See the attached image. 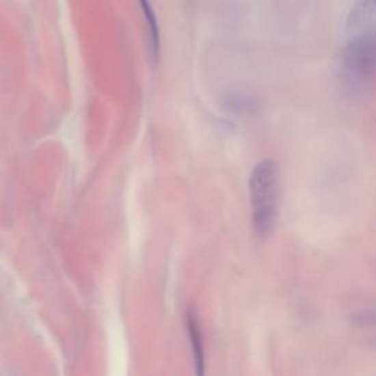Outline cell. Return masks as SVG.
<instances>
[{
    "instance_id": "obj_3",
    "label": "cell",
    "mask_w": 376,
    "mask_h": 376,
    "mask_svg": "<svg viewBox=\"0 0 376 376\" xmlns=\"http://www.w3.org/2000/svg\"><path fill=\"white\" fill-rule=\"evenodd\" d=\"M347 28L351 36L376 31V0H353Z\"/></svg>"
},
{
    "instance_id": "obj_2",
    "label": "cell",
    "mask_w": 376,
    "mask_h": 376,
    "mask_svg": "<svg viewBox=\"0 0 376 376\" xmlns=\"http://www.w3.org/2000/svg\"><path fill=\"white\" fill-rule=\"evenodd\" d=\"M336 71L345 81L359 83L376 74V31L353 36L343 49Z\"/></svg>"
},
{
    "instance_id": "obj_4",
    "label": "cell",
    "mask_w": 376,
    "mask_h": 376,
    "mask_svg": "<svg viewBox=\"0 0 376 376\" xmlns=\"http://www.w3.org/2000/svg\"><path fill=\"white\" fill-rule=\"evenodd\" d=\"M142 6V12L144 16V23L148 33V42H150V49H152V55L155 57L159 56L161 51V31H159V24H157V18L155 14V9L152 6L150 0H138Z\"/></svg>"
},
{
    "instance_id": "obj_5",
    "label": "cell",
    "mask_w": 376,
    "mask_h": 376,
    "mask_svg": "<svg viewBox=\"0 0 376 376\" xmlns=\"http://www.w3.org/2000/svg\"><path fill=\"white\" fill-rule=\"evenodd\" d=\"M188 326H190V334H191V338H193L194 351L197 354V363H199V366H203V353H202L200 335H199V330H197L196 321L191 318V316H190V323H188Z\"/></svg>"
},
{
    "instance_id": "obj_1",
    "label": "cell",
    "mask_w": 376,
    "mask_h": 376,
    "mask_svg": "<svg viewBox=\"0 0 376 376\" xmlns=\"http://www.w3.org/2000/svg\"><path fill=\"white\" fill-rule=\"evenodd\" d=\"M253 228L259 239H268L275 231L280 213V170L271 159L254 166L250 175Z\"/></svg>"
}]
</instances>
